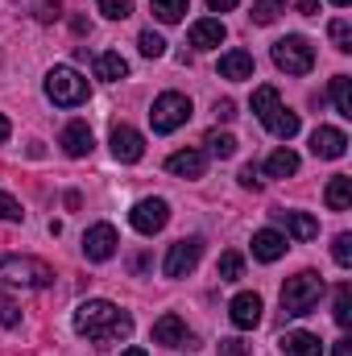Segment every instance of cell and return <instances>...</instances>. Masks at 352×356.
Here are the masks:
<instances>
[{
	"label": "cell",
	"mask_w": 352,
	"mask_h": 356,
	"mask_svg": "<svg viewBox=\"0 0 352 356\" xmlns=\"http://www.w3.org/2000/svg\"><path fill=\"white\" fill-rule=\"evenodd\" d=\"M71 323H75L79 336H88L95 348H108V344L133 336V315L120 311V307L108 302V298H88V302H79L75 315H71Z\"/></svg>",
	"instance_id": "1"
},
{
	"label": "cell",
	"mask_w": 352,
	"mask_h": 356,
	"mask_svg": "<svg viewBox=\"0 0 352 356\" xmlns=\"http://www.w3.org/2000/svg\"><path fill=\"white\" fill-rule=\"evenodd\" d=\"M319 298H323V277L315 273V269H298L294 277H286V286H282V311L286 315H311L315 307H319Z\"/></svg>",
	"instance_id": "2"
},
{
	"label": "cell",
	"mask_w": 352,
	"mask_h": 356,
	"mask_svg": "<svg viewBox=\"0 0 352 356\" xmlns=\"http://www.w3.org/2000/svg\"><path fill=\"white\" fill-rule=\"evenodd\" d=\"M0 286L46 290V286H54V269L46 266L42 257H17V253H4V257H0Z\"/></svg>",
	"instance_id": "3"
},
{
	"label": "cell",
	"mask_w": 352,
	"mask_h": 356,
	"mask_svg": "<svg viewBox=\"0 0 352 356\" xmlns=\"http://www.w3.org/2000/svg\"><path fill=\"white\" fill-rule=\"evenodd\" d=\"M253 116L262 120L273 137H282V141H290V137L298 133V112L282 108V99H278V91L273 88H257L253 91Z\"/></svg>",
	"instance_id": "4"
},
{
	"label": "cell",
	"mask_w": 352,
	"mask_h": 356,
	"mask_svg": "<svg viewBox=\"0 0 352 356\" xmlns=\"http://www.w3.org/2000/svg\"><path fill=\"white\" fill-rule=\"evenodd\" d=\"M88 95H91L88 79L75 67H54L46 75V99L58 104V108H79V104H88Z\"/></svg>",
	"instance_id": "5"
},
{
	"label": "cell",
	"mask_w": 352,
	"mask_h": 356,
	"mask_svg": "<svg viewBox=\"0 0 352 356\" xmlns=\"http://www.w3.org/2000/svg\"><path fill=\"white\" fill-rule=\"evenodd\" d=\"M269 54H273V67H278V71H286V75H307V71L315 67V50H311V42H307V38H298V33L278 38Z\"/></svg>",
	"instance_id": "6"
},
{
	"label": "cell",
	"mask_w": 352,
	"mask_h": 356,
	"mask_svg": "<svg viewBox=\"0 0 352 356\" xmlns=\"http://www.w3.org/2000/svg\"><path fill=\"white\" fill-rule=\"evenodd\" d=\"M186 120H191V99H186L182 91H162V95L154 99V108H150V124H154L158 137L182 129Z\"/></svg>",
	"instance_id": "7"
},
{
	"label": "cell",
	"mask_w": 352,
	"mask_h": 356,
	"mask_svg": "<svg viewBox=\"0 0 352 356\" xmlns=\"http://www.w3.org/2000/svg\"><path fill=\"white\" fill-rule=\"evenodd\" d=\"M199 257H203V236H182V241L170 245L162 269H166V277H186V273H195Z\"/></svg>",
	"instance_id": "8"
},
{
	"label": "cell",
	"mask_w": 352,
	"mask_h": 356,
	"mask_svg": "<svg viewBox=\"0 0 352 356\" xmlns=\"http://www.w3.org/2000/svg\"><path fill=\"white\" fill-rule=\"evenodd\" d=\"M166 220H170V203H166V199H141V203H133V211H129V224H133L141 236L162 232Z\"/></svg>",
	"instance_id": "9"
},
{
	"label": "cell",
	"mask_w": 352,
	"mask_h": 356,
	"mask_svg": "<svg viewBox=\"0 0 352 356\" xmlns=\"http://www.w3.org/2000/svg\"><path fill=\"white\" fill-rule=\"evenodd\" d=\"M108 145H112V158L125 162V166H133V162L145 158V137H141L133 124H116L112 137H108Z\"/></svg>",
	"instance_id": "10"
},
{
	"label": "cell",
	"mask_w": 352,
	"mask_h": 356,
	"mask_svg": "<svg viewBox=\"0 0 352 356\" xmlns=\"http://www.w3.org/2000/svg\"><path fill=\"white\" fill-rule=\"evenodd\" d=\"M116 245H120V236H116L112 224H91L83 232V257L88 261H108L116 253Z\"/></svg>",
	"instance_id": "11"
},
{
	"label": "cell",
	"mask_w": 352,
	"mask_h": 356,
	"mask_svg": "<svg viewBox=\"0 0 352 356\" xmlns=\"http://www.w3.org/2000/svg\"><path fill=\"white\" fill-rule=\"evenodd\" d=\"M154 344H162V348H195V336H191V327L178 319L175 311H166L154 323Z\"/></svg>",
	"instance_id": "12"
},
{
	"label": "cell",
	"mask_w": 352,
	"mask_h": 356,
	"mask_svg": "<svg viewBox=\"0 0 352 356\" xmlns=\"http://www.w3.org/2000/svg\"><path fill=\"white\" fill-rule=\"evenodd\" d=\"M262 294H253V290H245V294H237L232 302H228V319L241 327V332H253L257 323H262Z\"/></svg>",
	"instance_id": "13"
},
{
	"label": "cell",
	"mask_w": 352,
	"mask_h": 356,
	"mask_svg": "<svg viewBox=\"0 0 352 356\" xmlns=\"http://www.w3.org/2000/svg\"><path fill=\"white\" fill-rule=\"evenodd\" d=\"M311 154H315V158H328V162H336V158H344V154H349V137H344L340 129H328V124H319V129L311 133Z\"/></svg>",
	"instance_id": "14"
},
{
	"label": "cell",
	"mask_w": 352,
	"mask_h": 356,
	"mask_svg": "<svg viewBox=\"0 0 352 356\" xmlns=\"http://www.w3.org/2000/svg\"><path fill=\"white\" fill-rule=\"evenodd\" d=\"M166 170L175 178H203L207 154H203V149H175V154L166 158Z\"/></svg>",
	"instance_id": "15"
},
{
	"label": "cell",
	"mask_w": 352,
	"mask_h": 356,
	"mask_svg": "<svg viewBox=\"0 0 352 356\" xmlns=\"http://www.w3.org/2000/svg\"><path fill=\"white\" fill-rule=\"evenodd\" d=\"M186 38H191V46H195V50H216V46L228 38V29H224V21H220V17H203V21H195V25H191V33H186Z\"/></svg>",
	"instance_id": "16"
},
{
	"label": "cell",
	"mask_w": 352,
	"mask_h": 356,
	"mask_svg": "<svg viewBox=\"0 0 352 356\" xmlns=\"http://www.w3.org/2000/svg\"><path fill=\"white\" fill-rule=\"evenodd\" d=\"M286 249H290V241L278 232V228H262V232H253V257L257 261H278V257H286Z\"/></svg>",
	"instance_id": "17"
},
{
	"label": "cell",
	"mask_w": 352,
	"mask_h": 356,
	"mask_svg": "<svg viewBox=\"0 0 352 356\" xmlns=\"http://www.w3.org/2000/svg\"><path fill=\"white\" fill-rule=\"evenodd\" d=\"M58 145L67 149V158H88L91 154V129H88V120H71L67 129H63V137H58Z\"/></svg>",
	"instance_id": "18"
},
{
	"label": "cell",
	"mask_w": 352,
	"mask_h": 356,
	"mask_svg": "<svg viewBox=\"0 0 352 356\" xmlns=\"http://www.w3.org/2000/svg\"><path fill=\"white\" fill-rule=\"evenodd\" d=\"M273 220H278L294 241H315V236H319V224H315V216H307V211H273Z\"/></svg>",
	"instance_id": "19"
},
{
	"label": "cell",
	"mask_w": 352,
	"mask_h": 356,
	"mask_svg": "<svg viewBox=\"0 0 352 356\" xmlns=\"http://www.w3.org/2000/svg\"><path fill=\"white\" fill-rule=\"evenodd\" d=\"M278 348L286 356H323L319 336H311V332H286V336L278 340Z\"/></svg>",
	"instance_id": "20"
},
{
	"label": "cell",
	"mask_w": 352,
	"mask_h": 356,
	"mask_svg": "<svg viewBox=\"0 0 352 356\" xmlns=\"http://www.w3.org/2000/svg\"><path fill=\"white\" fill-rule=\"evenodd\" d=\"M220 75L232 79V83L253 79V54H249V50H228V54L220 58Z\"/></svg>",
	"instance_id": "21"
},
{
	"label": "cell",
	"mask_w": 352,
	"mask_h": 356,
	"mask_svg": "<svg viewBox=\"0 0 352 356\" xmlns=\"http://www.w3.org/2000/svg\"><path fill=\"white\" fill-rule=\"evenodd\" d=\"M323 203L332 207V211H349L352 207V178L349 175H336L328 182V191H323Z\"/></svg>",
	"instance_id": "22"
},
{
	"label": "cell",
	"mask_w": 352,
	"mask_h": 356,
	"mask_svg": "<svg viewBox=\"0 0 352 356\" xmlns=\"http://www.w3.org/2000/svg\"><path fill=\"white\" fill-rule=\"evenodd\" d=\"M265 175L269 178H290V175H298V154L294 149H273L269 158H265Z\"/></svg>",
	"instance_id": "23"
},
{
	"label": "cell",
	"mask_w": 352,
	"mask_h": 356,
	"mask_svg": "<svg viewBox=\"0 0 352 356\" xmlns=\"http://www.w3.org/2000/svg\"><path fill=\"white\" fill-rule=\"evenodd\" d=\"M95 75H99V79H108V83H116V79H125V75H129V63H125L116 50H104V54L95 58Z\"/></svg>",
	"instance_id": "24"
},
{
	"label": "cell",
	"mask_w": 352,
	"mask_h": 356,
	"mask_svg": "<svg viewBox=\"0 0 352 356\" xmlns=\"http://www.w3.org/2000/svg\"><path fill=\"white\" fill-rule=\"evenodd\" d=\"M332 104L340 116H352V79L349 75H336L332 79Z\"/></svg>",
	"instance_id": "25"
},
{
	"label": "cell",
	"mask_w": 352,
	"mask_h": 356,
	"mask_svg": "<svg viewBox=\"0 0 352 356\" xmlns=\"http://www.w3.org/2000/svg\"><path fill=\"white\" fill-rule=\"evenodd\" d=\"M332 319H336L340 327H349V323H352V286H349V282H340V286H336V307H332Z\"/></svg>",
	"instance_id": "26"
},
{
	"label": "cell",
	"mask_w": 352,
	"mask_h": 356,
	"mask_svg": "<svg viewBox=\"0 0 352 356\" xmlns=\"http://www.w3.org/2000/svg\"><path fill=\"white\" fill-rule=\"evenodd\" d=\"M186 4H191V0H154V17H158L162 25H175V21L186 17Z\"/></svg>",
	"instance_id": "27"
},
{
	"label": "cell",
	"mask_w": 352,
	"mask_h": 356,
	"mask_svg": "<svg viewBox=\"0 0 352 356\" xmlns=\"http://www.w3.org/2000/svg\"><path fill=\"white\" fill-rule=\"evenodd\" d=\"M203 145H207L211 158H232V154H237V137H232V133H207Z\"/></svg>",
	"instance_id": "28"
},
{
	"label": "cell",
	"mask_w": 352,
	"mask_h": 356,
	"mask_svg": "<svg viewBox=\"0 0 352 356\" xmlns=\"http://www.w3.org/2000/svg\"><path fill=\"white\" fill-rule=\"evenodd\" d=\"M328 33H332V42H336V50H340V54H349V50H352V25L344 21V17H336V21L328 25Z\"/></svg>",
	"instance_id": "29"
},
{
	"label": "cell",
	"mask_w": 352,
	"mask_h": 356,
	"mask_svg": "<svg viewBox=\"0 0 352 356\" xmlns=\"http://www.w3.org/2000/svg\"><path fill=\"white\" fill-rule=\"evenodd\" d=\"M241 269H245L241 253H232V249H228V253L220 257V269H216V273H220V282H241Z\"/></svg>",
	"instance_id": "30"
},
{
	"label": "cell",
	"mask_w": 352,
	"mask_h": 356,
	"mask_svg": "<svg viewBox=\"0 0 352 356\" xmlns=\"http://www.w3.org/2000/svg\"><path fill=\"white\" fill-rule=\"evenodd\" d=\"M95 8H99L108 21H125V17H133V0H95Z\"/></svg>",
	"instance_id": "31"
},
{
	"label": "cell",
	"mask_w": 352,
	"mask_h": 356,
	"mask_svg": "<svg viewBox=\"0 0 352 356\" xmlns=\"http://www.w3.org/2000/svg\"><path fill=\"white\" fill-rule=\"evenodd\" d=\"M137 46H141L145 58H162V54H166V42H162V33H154V29H145V33L137 38Z\"/></svg>",
	"instance_id": "32"
},
{
	"label": "cell",
	"mask_w": 352,
	"mask_h": 356,
	"mask_svg": "<svg viewBox=\"0 0 352 356\" xmlns=\"http://www.w3.org/2000/svg\"><path fill=\"white\" fill-rule=\"evenodd\" d=\"M278 13H282V0H257V4H253V21H257V25H273Z\"/></svg>",
	"instance_id": "33"
},
{
	"label": "cell",
	"mask_w": 352,
	"mask_h": 356,
	"mask_svg": "<svg viewBox=\"0 0 352 356\" xmlns=\"http://www.w3.org/2000/svg\"><path fill=\"white\" fill-rule=\"evenodd\" d=\"M332 257H336V266H352V232H340L336 241H332Z\"/></svg>",
	"instance_id": "34"
},
{
	"label": "cell",
	"mask_w": 352,
	"mask_h": 356,
	"mask_svg": "<svg viewBox=\"0 0 352 356\" xmlns=\"http://www.w3.org/2000/svg\"><path fill=\"white\" fill-rule=\"evenodd\" d=\"M0 220H4V224H21V220H25L21 203H17L13 195H4V191H0Z\"/></svg>",
	"instance_id": "35"
},
{
	"label": "cell",
	"mask_w": 352,
	"mask_h": 356,
	"mask_svg": "<svg viewBox=\"0 0 352 356\" xmlns=\"http://www.w3.org/2000/svg\"><path fill=\"white\" fill-rule=\"evenodd\" d=\"M21 323V311H17V302L0 290V327H17Z\"/></svg>",
	"instance_id": "36"
},
{
	"label": "cell",
	"mask_w": 352,
	"mask_h": 356,
	"mask_svg": "<svg viewBox=\"0 0 352 356\" xmlns=\"http://www.w3.org/2000/svg\"><path fill=\"white\" fill-rule=\"evenodd\" d=\"M29 8H33V17H38V21H58V8H63V0H33Z\"/></svg>",
	"instance_id": "37"
},
{
	"label": "cell",
	"mask_w": 352,
	"mask_h": 356,
	"mask_svg": "<svg viewBox=\"0 0 352 356\" xmlns=\"http://www.w3.org/2000/svg\"><path fill=\"white\" fill-rule=\"evenodd\" d=\"M216 353H220V356H249V353H253V344H245V340H237V336H232V340H220V344H216Z\"/></svg>",
	"instance_id": "38"
},
{
	"label": "cell",
	"mask_w": 352,
	"mask_h": 356,
	"mask_svg": "<svg viewBox=\"0 0 352 356\" xmlns=\"http://www.w3.org/2000/svg\"><path fill=\"white\" fill-rule=\"evenodd\" d=\"M241 186H245V191H257V186H262V175H257V166H245V170H241Z\"/></svg>",
	"instance_id": "39"
},
{
	"label": "cell",
	"mask_w": 352,
	"mask_h": 356,
	"mask_svg": "<svg viewBox=\"0 0 352 356\" xmlns=\"http://www.w3.org/2000/svg\"><path fill=\"white\" fill-rule=\"evenodd\" d=\"M286 4H290L294 13H303V17H315V13H319V0H286Z\"/></svg>",
	"instance_id": "40"
},
{
	"label": "cell",
	"mask_w": 352,
	"mask_h": 356,
	"mask_svg": "<svg viewBox=\"0 0 352 356\" xmlns=\"http://www.w3.org/2000/svg\"><path fill=\"white\" fill-rule=\"evenodd\" d=\"M216 116H220V120H232V116H237V104H232V99H216Z\"/></svg>",
	"instance_id": "41"
},
{
	"label": "cell",
	"mask_w": 352,
	"mask_h": 356,
	"mask_svg": "<svg viewBox=\"0 0 352 356\" xmlns=\"http://www.w3.org/2000/svg\"><path fill=\"white\" fill-rule=\"evenodd\" d=\"M237 4H241V0H207V8H211V13H232Z\"/></svg>",
	"instance_id": "42"
},
{
	"label": "cell",
	"mask_w": 352,
	"mask_h": 356,
	"mask_svg": "<svg viewBox=\"0 0 352 356\" xmlns=\"http://www.w3.org/2000/svg\"><path fill=\"white\" fill-rule=\"evenodd\" d=\"M332 356H352V340L344 336V340H336V348H332Z\"/></svg>",
	"instance_id": "43"
},
{
	"label": "cell",
	"mask_w": 352,
	"mask_h": 356,
	"mask_svg": "<svg viewBox=\"0 0 352 356\" xmlns=\"http://www.w3.org/2000/svg\"><path fill=\"white\" fill-rule=\"evenodd\" d=\"M4 141H8V120L0 116V145H4Z\"/></svg>",
	"instance_id": "44"
},
{
	"label": "cell",
	"mask_w": 352,
	"mask_h": 356,
	"mask_svg": "<svg viewBox=\"0 0 352 356\" xmlns=\"http://www.w3.org/2000/svg\"><path fill=\"white\" fill-rule=\"evenodd\" d=\"M120 356H150V353H145V348H125Z\"/></svg>",
	"instance_id": "45"
},
{
	"label": "cell",
	"mask_w": 352,
	"mask_h": 356,
	"mask_svg": "<svg viewBox=\"0 0 352 356\" xmlns=\"http://www.w3.org/2000/svg\"><path fill=\"white\" fill-rule=\"evenodd\" d=\"M332 4H336V8H349L352 0H332Z\"/></svg>",
	"instance_id": "46"
}]
</instances>
